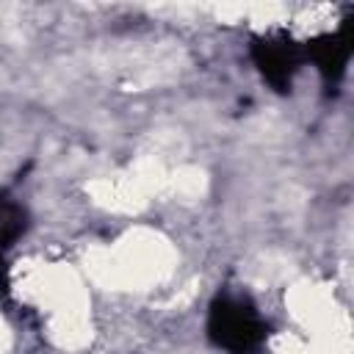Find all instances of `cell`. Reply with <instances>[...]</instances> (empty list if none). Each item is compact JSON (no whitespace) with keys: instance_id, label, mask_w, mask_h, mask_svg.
I'll list each match as a JSON object with an SVG mask.
<instances>
[{"instance_id":"obj_1","label":"cell","mask_w":354,"mask_h":354,"mask_svg":"<svg viewBox=\"0 0 354 354\" xmlns=\"http://www.w3.org/2000/svg\"><path fill=\"white\" fill-rule=\"evenodd\" d=\"M207 332L216 346L232 354H254L266 340V321L249 299L224 293L210 307Z\"/></svg>"},{"instance_id":"obj_3","label":"cell","mask_w":354,"mask_h":354,"mask_svg":"<svg viewBox=\"0 0 354 354\" xmlns=\"http://www.w3.org/2000/svg\"><path fill=\"white\" fill-rule=\"evenodd\" d=\"M0 282H3V263H0Z\"/></svg>"},{"instance_id":"obj_2","label":"cell","mask_w":354,"mask_h":354,"mask_svg":"<svg viewBox=\"0 0 354 354\" xmlns=\"http://www.w3.org/2000/svg\"><path fill=\"white\" fill-rule=\"evenodd\" d=\"M254 61L260 66V72L266 75V80L277 88H288L293 72L299 69V53L290 41L285 39H266L254 44Z\"/></svg>"}]
</instances>
